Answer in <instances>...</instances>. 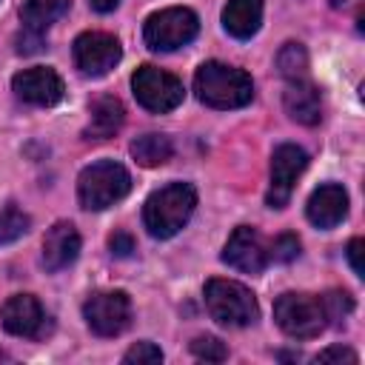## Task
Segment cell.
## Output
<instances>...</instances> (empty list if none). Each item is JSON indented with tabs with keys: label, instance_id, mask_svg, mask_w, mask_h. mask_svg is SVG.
<instances>
[{
	"label": "cell",
	"instance_id": "e0dca14e",
	"mask_svg": "<svg viewBox=\"0 0 365 365\" xmlns=\"http://www.w3.org/2000/svg\"><path fill=\"white\" fill-rule=\"evenodd\" d=\"M282 106L288 111L291 120L302 123V125H317L322 117V106H319V91L308 83V80H294L288 83L285 94H282Z\"/></svg>",
	"mask_w": 365,
	"mask_h": 365
},
{
	"label": "cell",
	"instance_id": "cb8c5ba5",
	"mask_svg": "<svg viewBox=\"0 0 365 365\" xmlns=\"http://www.w3.org/2000/svg\"><path fill=\"white\" fill-rule=\"evenodd\" d=\"M322 305H325V317H328L334 325H339V322L354 311V299H351L345 291H328V294L322 297Z\"/></svg>",
	"mask_w": 365,
	"mask_h": 365
},
{
	"label": "cell",
	"instance_id": "d4e9b609",
	"mask_svg": "<svg viewBox=\"0 0 365 365\" xmlns=\"http://www.w3.org/2000/svg\"><path fill=\"white\" fill-rule=\"evenodd\" d=\"M299 257V240L297 234H279L268 251V259H277V262H291Z\"/></svg>",
	"mask_w": 365,
	"mask_h": 365
},
{
	"label": "cell",
	"instance_id": "484cf974",
	"mask_svg": "<svg viewBox=\"0 0 365 365\" xmlns=\"http://www.w3.org/2000/svg\"><path fill=\"white\" fill-rule=\"evenodd\" d=\"M123 362H137V365H143V362H163V351L154 342H137V345H131L123 354Z\"/></svg>",
	"mask_w": 365,
	"mask_h": 365
},
{
	"label": "cell",
	"instance_id": "83f0119b",
	"mask_svg": "<svg viewBox=\"0 0 365 365\" xmlns=\"http://www.w3.org/2000/svg\"><path fill=\"white\" fill-rule=\"evenodd\" d=\"M314 359H317V362H356L359 356H356L351 348H345V345H331V348L319 351Z\"/></svg>",
	"mask_w": 365,
	"mask_h": 365
},
{
	"label": "cell",
	"instance_id": "ffe728a7",
	"mask_svg": "<svg viewBox=\"0 0 365 365\" xmlns=\"http://www.w3.org/2000/svg\"><path fill=\"white\" fill-rule=\"evenodd\" d=\"M171 154H174V145L165 134H143L131 143V157L143 168H157V165L168 163Z\"/></svg>",
	"mask_w": 365,
	"mask_h": 365
},
{
	"label": "cell",
	"instance_id": "3957f363",
	"mask_svg": "<svg viewBox=\"0 0 365 365\" xmlns=\"http://www.w3.org/2000/svg\"><path fill=\"white\" fill-rule=\"evenodd\" d=\"M128 191H131V174L125 171V165L114 160L91 163L88 168L80 171V180H77L80 205L88 211H103L120 202Z\"/></svg>",
	"mask_w": 365,
	"mask_h": 365
},
{
	"label": "cell",
	"instance_id": "52a82bcc",
	"mask_svg": "<svg viewBox=\"0 0 365 365\" xmlns=\"http://www.w3.org/2000/svg\"><path fill=\"white\" fill-rule=\"evenodd\" d=\"M131 88H134V97L143 108L154 111V114H165V111H174L182 97H185V88L182 83L157 68V66H140L134 74H131Z\"/></svg>",
	"mask_w": 365,
	"mask_h": 365
},
{
	"label": "cell",
	"instance_id": "44dd1931",
	"mask_svg": "<svg viewBox=\"0 0 365 365\" xmlns=\"http://www.w3.org/2000/svg\"><path fill=\"white\" fill-rule=\"evenodd\" d=\"M277 68H279V74L288 83L305 80V74H308V51H305V46L302 43H294V40L285 43L277 51Z\"/></svg>",
	"mask_w": 365,
	"mask_h": 365
},
{
	"label": "cell",
	"instance_id": "2e32d148",
	"mask_svg": "<svg viewBox=\"0 0 365 365\" xmlns=\"http://www.w3.org/2000/svg\"><path fill=\"white\" fill-rule=\"evenodd\" d=\"M125 123V108L117 97L111 94H100L91 106H88V125H86V137L88 140H108L114 137Z\"/></svg>",
	"mask_w": 365,
	"mask_h": 365
},
{
	"label": "cell",
	"instance_id": "f546056e",
	"mask_svg": "<svg viewBox=\"0 0 365 365\" xmlns=\"http://www.w3.org/2000/svg\"><path fill=\"white\" fill-rule=\"evenodd\" d=\"M362 251H365V242H362V240H351V242H348V262H351V268H354V274H356V277H362V274H365Z\"/></svg>",
	"mask_w": 365,
	"mask_h": 365
},
{
	"label": "cell",
	"instance_id": "ba28073f",
	"mask_svg": "<svg viewBox=\"0 0 365 365\" xmlns=\"http://www.w3.org/2000/svg\"><path fill=\"white\" fill-rule=\"evenodd\" d=\"M83 317L97 336H117L131 322V299L125 291H97L86 299Z\"/></svg>",
	"mask_w": 365,
	"mask_h": 365
},
{
	"label": "cell",
	"instance_id": "9a60e30c",
	"mask_svg": "<svg viewBox=\"0 0 365 365\" xmlns=\"http://www.w3.org/2000/svg\"><path fill=\"white\" fill-rule=\"evenodd\" d=\"M80 254V234L71 222H54L43 237V265L46 271L68 268Z\"/></svg>",
	"mask_w": 365,
	"mask_h": 365
},
{
	"label": "cell",
	"instance_id": "7a4b0ae2",
	"mask_svg": "<svg viewBox=\"0 0 365 365\" xmlns=\"http://www.w3.org/2000/svg\"><path fill=\"white\" fill-rule=\"evenodd\" d=\"M194 205H197V191L191 182H168L145 200L143 222L151 237L168 240L191 220Z\"/></svg>",
	"mask_w": 365,
	"mask_h": 365
},
{
	"label": "cell",
	"instance_id": "277c9868",
	"mask_svg": "<svg viewBox=\"0 0 365 365\" xmlns=\"http://www.w3.org/2000/svg\"><path fill=\"white\" fill-rule=\"evenodd\" d=\"M205 308L211 319H217L220 325H231V328L251 325L259 314L257 299L245 285L234 279H220V277L205 282Z\"/></svg>",
	"mask_w": 365,
	"mask_h": 365
},
{
	"label": "cell",
	"instance_id": "7c38bea8",
	"mask_svg": "<svg viewBox=\"0 0 365 365\" xmlns=\"http://www.w3.org/2000/svg\"><path fill=\"white\" fill-rule=\"evenodd\" d=\"M11 86H14V94L31 106H54L63 100V91H66L60 74L46 66H34V68L14 74Z\"/></svg>",
	"mask_w": 365,
	"mask_h": 365
},
{
	"label": "cell",
	"instance_id": "5bb4252c",
	"mask_svg": "<svg viewBox=\"0 0 365 365\" xmlns=\"http://www.w3.org/2000/svg\"><path fill=\"white\" fill-rule=\"evenodd\" d=\"M305 211H308V220L317 228H334L348 217V194H345L342 185L325 182L308 197Z\"/></svg>",
	"mask_w": 365,
	"mask_h": 365
},
{
	"label": "cell",
	"instance_id": "5b68a950",
	"mask_svg": "<svg viewBox=\"0 0 365 365\" xmlns=\"http://www.w3.org/2000/svg\"><path fill=\"white\" fill-rule=\"evenodd\" d=\"M200 31V17L185 6L154 11L143 26V40L151 51H174L188 46Z\"/></svg>",
	"mask_w": 365,
	"mask_h": 365
},
{
	"label": "cell",
	"instance_id": "4fadbf2b",
	"mask_svg": "<svg viewBox=\"0 0 365 365\" xmlns=\"http://www.w3.org/2000/svg\"><path fill=\"white\" fill-rule=\"evenodd\" d=\"M0 322L9 334L14 336H26V339H34L40 336L43 331V322H46V314L40 308V302L31 297V294H14L3 302L0 308Z\"/></svg>",
	"mask_w": 365,
	"mask_h": 365
},
{
	"label": "cell",
	"instance_id": "7402d4cb",
	"mask_svg": "<svg viewBox=\"0 0 365 365\" xmlns=\"http://www.w3.org/2000/svg\"><path fill=\"white\" fill-rule=\"evenodd\" d=\"M29 225H31V220H29V214H23L20 208H14V205L0 208V245L20 240V237L29 231Z\"/></svg>",
	"mask_w": 365,
	"mask_h": 365
},
{
	"label": "cell",
	"instance_id": "d6986e66",
	"mask_svg": "<svg viewBox=\"0 0 365 365\" xmlns=\"http://www.w3.org/2000/svg\"><path fill=\"white\" fill-rule=\"evenodd\" d=\"M68 6H71V0H26L20 9L23 29L46 34V29L51 23H57L63 14H68Z\"/></svg>",
	"mask_w": 365,
	"mask_h": 365
},
{
	"label": "cell",
	"instance_id": "8fae6325",
	"mask_svg": "<svg viewBox=\"0 0 365 365\" xmlns=\"http://www.w3.org/2000/svg\"><path fill=\"white\" fill-rule=\"evenodd\" d=\"M222 262H228L231 268H237L242 274H262L268 265V248H265L259 231L251 225L234 228V234L228 237V242L222 248Z\"/></svg>",
	"mask_w": 365,
	"mask_h": 365
},
{
	"label": "cell",
	"instance_id": "30bf717a",
	"mask_svg": "<svg viewBox=\"0 0 365 365\" xmlns=\"http://www.w3.org/2000/svg\"><path fill=\"white\" fill-rule=\"evenodd\" d=\"M123 57V46L114 34L106 31H83L74 40V63L88 77L108 74Z\"/></svg>",
	"mask_w": 365,
	"mask_h": 365
},
{
	"label": "cell",
	"instance_id": "603a6c76",
	"mask_svg": "<svg viewBox=\"0 0 365 365\" xmlns=\"http://www.w3.org/2000/svg\"><path fill=\"white\" fill-rule=\"evenodd\" d=\"M191 354L197 359H205V362H222L228 356V348L222 345V339L211 336V334H202V336H194L191 342Z\"/></svg>",
	"mask_w": 365,
	"mask_h": 365
},
{
	"label": "cell",
	"instance_id": "4dcf8cb0",
	"mask_svg": "<svg viewBox=\"0 0 365 365\" xmlns=\"http://www.w3.org/2000/svg\"><path fill=\"white\" fill-rule=\"evenodd\" d=\"M88 3H91V9L100 11V14H108V11H114V9L120 6V0H88Z\"/></svg>",
	"mask_w": 365,
	"mask_h": 365
},
{
	"label": "cell",
	"instance_id": "9c48e42d",
	"mask_svg": "<svg viewBox=\"0 0 365 365\" xmlns=\"http://www.w3.org/2000/svg\"><path fill=\"white\" fill-rule=\"evenodd\" d=\"M305 165H308V154L299 145L282 143V145L274 148V157H271V185H268V194H265V202L271 208H285L288 205L294 182L305 171Z\"/></svg>",
	"mask_w": 365,
	"mask_h": 365
},
{
	"label": "cell",
	"instance_id": "8992f818",
	"mask_svg": "<svg viewBox=\"0 0 365 365\" xmlns=\"http://www.w3.org/2000/svg\"><path fill=\"white\" fill-rule=\"evenodd\" d=\"M274 319L294 339H314L328 325L322 297L314 294H282L274 302Z\"/></svg>",
	"mask_w": 365,
	"mask_h": 365
},
{
	"label": "cell",
	"instance_id": "6da1fadb",
	"mask_svg": "<svg viewBox=\"0 0 365 365\" xmlns=\"http://www.w3.org/2000/svg\"><path fill=\"white\" fill-rule=\"evenodd\" d=\"M194 91L211 108H242L254 97V83L248 71L208 60L194 74Z\"/></svg>",
	"mask_w": 365,
	"mask_h": 365
},
{
	"label": "cell",
	"instance_id": "ac0fdd59",
	"mask_svg": "<svg viewBox=\"0 0 365 365\" xmlns=\"http://www.w3.org/2000/svg\"><path fill=\"white\" fill-rule=\"evenodd\" d=\"M262 23V0H228L222 9V29L237 37L248 40L259 31Z\"/></svg>",
	"mask_w": 365,
	"mask_h": 365
},
{
	"label": "cell",
	"instance_id": "1f68e13d",
	"mask_svg": "<svg viewBox=\"0 0 365 365\" xmlns=\"http://www.w3.org/2000/svg\"><path fill=\"white\" fill-rule=\"evenodd\" d=\"M345 3H348V0H331V6H334V9H339V6H345Z\"/></svg>",
	"mask_w": 365,
	"mask_h": 365
},
{
	"label": "cell",
	"instance_id": "f1b7e54d",
	"mask_svg": "<svg viewBox=\"0 0 365 365\" xmlns=\"http://www.w3.org/2000/svg\"><path fill=\"white\" fill-rule=\"evenodd\" d=\"M108 248H111L114 257H131L134 240H131V234H125V231H114V234L108 237Z\"/></svg>",
	"mask_w": 365,
	"mask_h": 365
},
{
	"label": "cell",
	"instance_id": "4316f807",
	"mask_svg": "<svg viewBox=\"0 0 365 365\" xmlns=\"http://www.w3.org/2000/svg\"><path fill=\"white\" fill-rule=\"evenodd\" d=\"M43 46H46V40H43V34H37V31L23 29V31L17 34V51H20V54H37V51H43Z\"/></svg>",
	"mask_w": 365,
	"mask_h": 365
}]
</instances>
